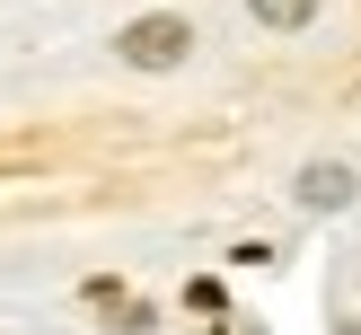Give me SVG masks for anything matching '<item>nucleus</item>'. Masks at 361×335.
Returning a JSON list of instances; mask_svg holds the SVG:
<instances>
[{
    "mask_svg": "<svg viewBox=\"0 0 361 335\" xmlns=\"http://www.w3.org/2000/svg\"><path fill=\"white\" fill-rule=\"evenodd\" d=\"M115 53H123L133 71H176V62L194 53V27H185V18H133V27L115 35Z\"/></svg>",
    "mask_w": 361,
    "mask_h": 335,
    "instance_id": "1",
    "label": "nucleus"
},
{
    "mask_svg": "<svg viewBox=\"0 0 361 335\" xmlns=\"http://www.w3.org/2000/svg\"><path fill=\"white\" fill-rule=\"evenodd\" d=\"M300 203L309 212H344L353 203V168L344 159H309V168H300Z\"/></svg>",
    "mask_w": 361,
    "mask_h": 335,
    "instance_id": "2",
    "label": "nucleus"
},
{
    "mask_svg": "<svg viewBox=\"0 0 361 335\" xmlns=\"http://www.w3.org/2000/svg\"><path fill=\"white\" fill-rule=\"evenodd\" d=\"M88 300H97V309H106V317H115V327H123V335H141V327H150V309H141V300H133V291H123V282H88Z\"/></svg>",
    "mask_w": 361,
    "mask_h": 335,
    "instance_id": "3",
    "label": "nucleus"
},
{
    "mask_svg": "<svg viewBox=\"0 0 361 335\" xmlns=\"http://www.w3.org/2000/svg\"><path fill=\"white\" fill-rule=\"evenodd\" d=\"M317 0H256V27H309Z\"/></svg>",
    "mask_w": 361,
    "mask_h": 335,
    "instance_id": "4",
    "label": "nucleus"
}]
</instances>
